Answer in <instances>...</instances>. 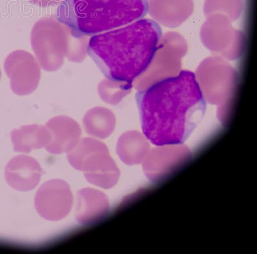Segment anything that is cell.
<instances>
[{
	"label": "cell",
	"mask_w": 257,
	"mask_h": 254,
	"mask_svg": "<svg viewBox=\"0 0 257 254\" xmlns=\"http://www.w3.org/2000/svg\"><path fill=\"white\" fill-rule=\"evenodd\" d=\"M40 66L34 57L25 50H16L7 57L4 70L15 94L27 96L36 90L41 79Z\"/></svg>",
	"instance_id": "8992f818"
},
{
	"label": "cell",
	"mask_w": 257,
	"mask_h": 254,
	"mask_svg": "<svg viewBox=\"0 0 257 254\" xmlns=\"http://www.w3.org/2000/svg\"><path fill=\"white\" fill-rule=\"evenodd\" d=\"M149 146L141 134L131 131L120 137L117 144L118 156L125 164L141 163L148 152Z\"/></svg>",
	"instance_id": "4fadbf2b"
},
{
	"label": "cell",
	"mask_w": 257,
	"mask_h": 254,
	"mask_svg": "<svg viewBox=\"0 0 257 254\" xmlns=\"http://www.w3.org/2000/svg\"><path fill=\"white\" fill-rule=\"evenodd\" d=\"M132 87V84L106 78L98 84V93L103 101L115 106L130 93Z\"/></svg>",
	"instance_id": "9a60e30c"
},
{
	"label": "cell",
	"mask_w": 257,
	"mask_h": 254,
	"mask_svg": "<svg viewBox=\"0 0 257 254\" xmlns=\"http://www.w3.org/2000/svg\"><path fill=\"white\" fill-rule=\"evenodd\" d=\"M109 209V199L102 192L92 188L78 191L75 218L82 225L99 221L108 213Z\"/></svg>",
	"instance_id": "30bf717a"
},
{
	"label": "cell",
	"mask_w": 257,
	"mask_h": 254,
	"mask_svg": "<svg viewBox=\"0 0 257 254\" xmlns=\"http://www.w3.org/2000/svg\"><path fill=\"white\" fill-rule=\"evenodd\" d=\"M193 8L192 0H150V9L152 12L159 10L168 12H180L189 14Z\"/></svg>",
	"instance_id": "2e32d148"
},
{
	"label": "cell",
	"mask_w": 257,
	"mask_h": 254,
	"mask_svg": "<svg viewBox=\"0 0 257 254\" xmlns=\"http://www.w3.org/2000/svg\"><path fill=\"white\" fill-rule=\"evenodd\" d=\"M11 137L15 152L27 153L45 147L50 141V133L45 126L32 124L12 130Z\"/></svg>",
	"instance_id": "8fae6325"
},
{
	"label": "cell",
	"mask_w": 257,
	"mask_h": 254,
	"mask_svg": "<svg viewBox=\"0 0 257 254\" xmlns=\"http://www.w3.org/2000/svg\"><path fill=\"white\" fill-rule=\"evenodd\" d=\"M171 146L169 148L167 147L166 145L164 148L156 149L151 154L148 155L146 159H144V169L149 178L156 180L166 175L180 162V159H174L176 157L181 156L180 153L186 148H183L175 155L180 147H173V145ZM187 154H189V153L181 155Z\"/></svg>",
	"instance_id": "7c38bea8"
},
{
	"label": "cell",
	"mask_w": 257,
	"mask_h": 254,
	"mask_svg": "<svg viewBox=\"0 0 257 254\" xmlns=\"http://www.w3.org/2000/svg\"><path fill=\"white\" fill-rule=\"evenodd\" d=\"M1 76H2V72H1V70H0V79H1Z\"/></svg>",
	"instance_id": "ac0fdd59"
},
{
	"label": "cell",
	"mask_w": 257,
	"mask_h": 254,
	"mask_svg": "<svg viewBox=\"0 0 257 254\" xmlns=\"http://www.w3.org/2000/svg\"><path fill=\"white\" fill-rule=\"evenodd\" d=\"M162 36L155 21L142 18L93 36L87 52L107 79L132 84L153 63Z\"/></svg>",
	"instance_id": "7a4b0ae2"
},
{
	"label": "cell",
	"mask_w": 257,
	"mask_h": 254,
	"mask_svg": "<svg viewBox=\"0 0 257 254\" xmlns=\"http://www.w3.org/2000/svg\"><path fill=\"white\" fill-rule=\"evenodd\" d=\"M45 127L50 133V141L45 148L52 154L70 152L79 143L81 136L79 123L67 116L52 118L46 123Z\"/></svg>",
	"instance_id": "9c48e42d"
},
{
	"label": "cell",
	"mask_w": 257,
	"mask_h": 254,
	"mask_svg": "<svg viewBox=\"0 0 257 254\" xmlns=\"http://www.w3.org/2000/svg\"><path fill=\"white\" fill-rule=\"evenodd\" d=\"M29 1L41 8H47V7L58 4L63 0H29Z\"/></svg>",
	"instance_id": "e0dca14e"
},
{
	"label": "cell",
	"mask_w": 257,
	"mask_h": 254,
	"mask_svg": "<svg viewBox=\"0 0 257 254\" xmlns=\"http://www.w3.org/2000/svg\"><path fill=\"white\" fill-rule=\"evenodd\" d=\"M67 158L71 166L82 171L91 184L107 189L118 182L120 171L102 142L88 137L82 139L68 152Z\"/></svg>",
	"instance_id": "5b68a950"
},
{
	"label": "cell",
	"mask_w": 257,
	"mask_h": 254,
	"mask_svg": "<svg viewBox=\"0 0 257 254\" xmlns=\"http://www.w3.org/2000/svg\"><path fill=\"white\" fill-rule=\"evenodd\" d=\"M34 201L36 211L43 218L57 221L70 213L73 198L67 183L56 179L48 181L41 185Z\"/></svg>",
	"instance_id": "52a82bcc"
},
{
	"label": "cell",
	"mask_w": 257,
	"mask_h": 254,
	"mask_svg": "<svg viewBox=\"0 0 257 254\" xmlns=\"http://www.w3.org/2000/svg\"><path fill=\"white\" fill-rule=\"evenodd\" d=\"M42 175V168L38 162L24 155L13 158L5 169V178L9 186L22 192L35 188Z\"/></svg>",
	"instance_id": "ba28073f"
},
{
	"label": "cell",
	"mask_w": 257,
	"mask_h": 254,
	"mask_svg": "<svg viewBox=\"0 0 257 254\" xmlns=\"http://www.w3.org/2000/svg\"><path fill=\"white\" fill-rule=\"evenodd\" d=\"M142 131L156 146L180 145L205 115L206 103L196 77L183 70L135 95Z\"/></svg>",
	"instance_id": "6da1fadb"
},
{
	"label": "cell",
	"mask_w": 257,
	"mask_h": 254,
	"mask_svg": "<svg viewBox=\"0 0 257 254\" xmlns=\"http://www.w3.org/2000/svg\"><path fill=\"white\" fill-rule=\"evenodd\" d=\"M83 125L87 134L100 139H105L114 131L116 118L109 109L96 107L89 109L83 118Z\"/></svg>",
	"instance_id": "5bb4252c"
},
{
	"label": "cell",
	"mask_w": 257,
	"mask_h": 254,
	"mask_svg": "<svg viewBox=\"0 0 257 254\" xmlns=\"http://www.w3.org/2000/svg\"><path fill=\"white\" fill-rule=\"evenodd\" d=\"M88 37L76 38L70 29L52 18L39 20L32 27L31 43L36 60L47 72H56L64 59L82 63L86 58Z\"/></svg>",
	"instance_id": "277c9868"
},
{
	"label": "cell",
	"mask_w": 257,
	"mask_h": 254,
	"mask_svg": "<svg viewBox=\"0 0 257 254\" xmlns=\"http://www.w3.org/2000/svg\"><path fill=\"white\" fill-rule=\"evenodd\" d=\"M148 8L147 0H63L57 20L75 37H89L142 19Z\"/></svg>",
	"instance_id": "3957f363"
}]
</instances>
